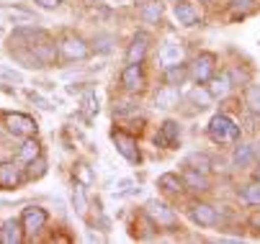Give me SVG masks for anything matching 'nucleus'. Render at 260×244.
Wrapping results in <instances>:
<instances>
[{"label":"nucleus","mask_w":260,"mask_h":244,"mask_svg":"<svg viewBox=\"0 0 260 244\" xmlns=\"http://www.w3.org/2000/svg\"><path fill=\"white\" fill-rule=\"evenodd\" d=\"M240 195H242V200H245L247 206H260V183L245 185V188L240 190Z\"/></svg>","instance_id":"28"},{"label":"nucleus","mask_w":260,"mask_h":244,"mask_svg":"<svg viewBox=\"0 0 260 244\" xmlns=\"http://www.w3.org/2000/svg\"><path fill=\"white\" fill-rule=\"evenodd\" d=\"M185 77H188V67H185L183 62H178V64H168V67H165V80H168V85L178 88V85L185 83Z\"/></svg>","instance_id":"21"},{"label":"nucleus","mask_w":260,"mask_h":244,"mask_svg":"<svg viewBox=\"0 0 260 244\" xmlns=\"http://www.w3.org/2000/svg\"><path fill=\"white\" fill-rule=\"evenodd\" d=\"M23 241V226L16 219H8L0 226V244H21Z\"/></svg>","instance_id":"15"},{"label":"nucleus","mask_w":260,"mask_h":244,"mask_svg":"<svg viewBox=\"0 0 260 244\" xmlns=\"http://www.w3.org/2000/svg\"><path fill=\"white\" fill-rule=\"evenodd\" d=\"M232 162H235V167H250L255 162V147L252 144H240L232 154Z\"/></svg>","instance_id":"24"},{"label":"nucleus","mask_w":260,"mask_h":244,"mask_svg":"<svg viewBox=\"0 0 260 244\" xmlns=\"http://www.w3.org/2000/svg\"><path fill=\"white\" fill-rule=\"evenodd\" d=\"M147 47H150V36H147L144 31L134 33V39H132V44L126 49V62H142L144 54H147Z\"/></svg>","instance_id":"14"},{"label":"nucleus","mask_w":260,"mask_h":244,"mask_svg":"<svg viewBox=\"0 0 260 244\" xmlns=\"http://www.w3.org/2000/svg\"><path fill=\"white\" fill-rule=\"evenodd\" d=\"M252 226H257V229H260V214H255V216H252Z\"/></svg>","instance_id":"37"},{"label":"nucleus","mask_w":260,"mask_h":244,"mask_svg":"<svg viewBox=\"0 0 260 244\" xmlns=\"http://www.w3.org/2000/svg\"><path fill=\"white\" fill-rule=\"evenodd\" d=\"M160 62L168 67V64H178L183 62V47L175 44V42H165L162 49H160Z\"/></svg>","instance_id":"20"},{"label":"nucleus","mask_w":260,"mask_h":244,"mask_svg":"<svg viewBox=\"0 0 260 244\" xmlns=\"http://www.w3.org/2000/svg\"><path fill=\"white\" fill-rule=\"evenodd\" d=\"M185 165H188L191 170H199V172H209V157L206 154H191L188 159H185Z\"/></svg>","instance_id":"30"},{"label":"nucleus","mask_w":260,"mask_h":244,"mask_svg":"<svg viewBox=\"0 0 260 244\" xmlns=\"http://www.w3.org/2000/svg\"><path fill=\"white\" fill-rule=\"evenodd\" d=\"M183 183H185V188H191V190H209L206 172H199V170H185L183 172Z\"/></svg>","instance_id":"19"},{"label":"nucleus","mask_w":260,"mask_h":244,"mask_svg":"<svg viewBox=\"0 0 260 244\" xmlns=\"http://www.w3.org/2000/svg\"><path fill=\"white\" fill-rule=\"evenodd\" d=\"M114 144H116V152L124 157V159H129V162H139V147H137V139L134 136H129V134H124V131H114Z\"/></svg>","instance_id":"12"},{"label":"nucleus","mask_w":260,"mask_h":244,"mask_svg":"<svg viewBox=\"0 0 260 244\" xmlns=\"http://www.w3.org/2000/svg\"><path fill=\"white\" fill-rule=\"evenodd\" d=\"M23 180H26V175H23L21 162H16V159L0 162V190H16Z\"/></svg>","instance_id":"5"},{"label":"nucleus","mask_w":260,"mask_h":244,"mask_svg":"<svg viewBox=\"0 0 260 244\" xmlns=\"http://www.w3.org/2000/svg\"><path fill=\"white\" fill-rule=\"evenodd\" d=\"M121 85L129 93H139L144 88V72H142V62H129L121 69Z\"/></svg>","instance_id":"11"},{"label":"nucleus","mask_w":260,"mask_h":244,"mask_svg":"<svg viewBox=\"0 0 260 244\" xmlns=\"http://www.w3.org/2000/svg\"><path fill=\"white\" fill-rule=\"evenodd\" d=\"M39 8H44V11H57L59 6H62V0H34Z\"/></svg>","instance_id":"35"},{"label":"nucleus","mask_w":260,"mask_h":244,"mask_svg":"<svg viewBox=\"0 0 260 244\" xmlns=\"http://www.w3.org/2000/svg\"><path fill=\"white\" fill-rule=\"evenodd\" d=\"M232 75L230 72H221V75H211L209 80H206V90H209V95L211 98H227L230 95V90H232Z\"/></svg>","instance_id":"13"},{"label":"nucleus","mask_w":260,"mask_h":244,"mask_svg":"<svg viewBox=\"0 0 260 244\" xmlns=\"http://www.w3.org/2000/svg\"><path fill=\"white\" fill-rule=\"evenodd\" d=\"M26 165H28L26 180H39V178L47 175V162H44L42 157H36V159H31V162H26Z\"/></svg>","instance_id":"27"},{"label":"nucleus","mask_w":260,"mask_h":244,"mask_svg":"<svg viewBox=\"0 0 260 244\" xmlns=\"http://www.w3.org/2000/svg\"><path fill=\"white\" fill-rule=\"evenodd\" d=\"M39 152H42V147H39V139L26 136V139H23V147L18 149V162H31V159L39 157Z\"/></svg>","instance_id":"23"},{"label":"nucleus","mask_w":260,"mask_h":244,"mask_svg":"<svg viewBox=\"0 0 260 244\" xmlns=\"http://www.w3.org/2000/svg\"><path fill=\"white\" fill-rule=\"evenodd\" d=\"M147 216L152 219V224L155 226H168V229H173L175 224H178V219H175V214H173V208L168 206V203H162V200H147Z\"/></svg>","instance_id":"7"},{"label":"nucleus","mask_w":260,"mask_h":244,"mask_svg":"<svg viewBox=\"0 0 260 244\" xmlns=\"http://www.w3.org/2000/svg\"><path fill=\"white\" fill-rule=\"evenodd\" d=\"M188 216L196 226H216L219 224V211L209 203H193L188 208Z\"/></svg>","instance_id":"10"},{"label":"nucleus","mask_w":260,"mask_h":244,"mask_svg":"<svg viewBox=\"0 0 260 244\" xmlns=\"http://www.w3.org/2000/svg\"><path fill=\"white\" fill-rule=\"evenodd\" d=\"M0 16L8 18L11 23H34V18H36L31 11H26V8H13V6H3V8H0Z\"/></svg>","instance_id":"18"},{"label":"nucleus","mask_w":260,"mask_h":244,"mask_svg":"<svg viewBox=\"0 0 260 244\" xmlns=\"http://www.w3.org/2000/svg\"><path fill=\"white\" fill-rule=\"evenodd\" d=\"M255 157L260 159V142H257V147H255Z\"/></svg>","instance_id":"38"},{"label":"nucleus","mask_w":260,"mask_h":244,"mask_svg":"<svg viewBox=\"0 0 260 244\" xmlns=\"http://www.w3.org/2000/svg\"><path fill=\"white\" fill-rule=\"evenodd\" d=\"M3 124H6L8 134L21 136V139H26V136H34V134H36V121H34L31 116H26V113H6Z\"/></svg>","instance_id":"8"},{"label":"nucleus","mask_w":260,"mask_h":244,"mask_svg":"<svg viewBox=\"0 0 260 244\" xmlns=\"http://www.w3.org/2000/svg\"><path fill=\"white\" fill-rule=\"evenodd\" d=\"M214 69H216V54L201 52V54L193 59V64H191V69H188V75L193 77L196 85H206V80L214 75Z\"/></svg>","instance_id":"4"},{"label":"nucleus","mask_w":260,"mask_h":244,"mask_svg":"<svg viewBox=\"0 0 260 244\" xmlns=\"http://www.w3.org/2000/svg\"><path fill=\"white\" fill-rule=\"evenodd\" d=\"M173 13H175V21H178L180 26H185V28L199 26V11H196L191 3H178V6L173 8Z\"/></svg>","instance_id":"16"},{"label":"nucleus","mask_w":260,"mask_h":244,"mask_svg":"<svg viewBox=\"0 0 260 244\" xmlns=\"http://www.w3.org/2000/svg\"><path fill=\"white\" fill-rule=\"evenodd\" d=\"M178 103H180V93H178V88H173V85L162 88V90L155 95V106H157V108H162V111L175 108Z\"/></svg>","instance_id":"17"},{"label":"nucleus","mask_w":260,"mask_h":244,"mask_svg":"<svg viewBox=\"0 0 260 244\" xmlns=\"http://www.w3.org/2000/svg\"><path fill=\"white\" fill-rule=\"evenodd\" d=\"M132 185H134V180H119L116 183V193H129Z\"/></svg>","instance_id":"36"},{"label":"nucleus","mask_w":260,"mask_h":244,"mask_svg":"<svg viewBox=\"0 0 260 244\" xmlns=\"http://www.w3.org/2000/svg\"><path fill=\"white\" fill-rule=\"evenodd\" d=\"M0 77L13 80V83H21V72H16V69H11V67H6V64H0Z\"/></svg>","instance_id":"33"},{"label":"nucleus","mask_w":260,"mask_h":244,"mask_svg":"<svg viewBox=\"0 0 260 244\" xmlns=\"http://www.w3.org/2000/svg\"><path fill=\"white\" fill-rule=\"evenodd\" d=\"M95 49L111 52L114 49V36H111V33H101V36H95Z\"/></svg>","instance_id":"31"},{"label":"nucleus","mask_w":260,"mask_h":244,"mask_svg":"<svg viewBox=\"0 0 260 244\" xmlns=\"http://www.w3.org/2000/svg\"><path fill=\"white\" fill-rule=\"evenodd\" d=\"M206 131H209V139H211L214 144H232V142H237V139H240V126L227 113H216L209 121Z\"/></svg>","instance_id":"1"},{"label":"nucleus","mask_w":260,"mask_h":244,"mask_svg":"<svg viewBox=\"0 0 260 244\" xmlns=\"http://www.w3.org/2000/svg\"><path fill=\"white\" fill-rule=\"evenodd\" d=\"M235 13H247L252 8V0H232V6H230Z\"/></svg>","instance_id":"34"},{"label":"nucleus","mask_w":260,"mask_h":244,"mask_svg":"<svg viewBox=\"0 0 260 244\" xmlns=\"http://www.w3.org/2000/svg\"><path fill=\"white\" fill-rule=\"evenodd\" d=\"M157 188H162L168 193H180V190H185V183H183L180 175H175V172H165V175L157 178Z\"/></svg>","instance_id":"22"},{"label":"nucleus","mask_w":260,"mask_h":244,"mask_svg":"<svg viewBox=\"0 0 260 244\" xmlns=\"http://www.w3.org/2000/svg\"><path fill=\"white\" fill-rule=\"evenodd\" d=\"M98 111H101V100H98V93H95V90H88V93L83 95V113H85L88 118H93Z\"/></svg>","instance_id":"26"},{"label":"nucleus","mask_w":260,"mask_h":244,"mask_svg":"<svg viewBox=\"0 0 260 244\" xmlns=\"http://www.w3.org/2000/svg\"><path fill=\"white\" fill-rule=\"evenodd\" d=\"M42 39H47V31L39 28V26H21L11 33V39H8V49L16 52V49H26V47H34V44H39Z\"/></svg>","instance_id":"2"},{"label":"nucleus","mask_w":260,"mask_h":244,"mask_svg":"<svg viewBox=\"0 0 260 244\" xmlns=\"http://www.w3.org/2000/svg\"><path fill=\"white\" fill-rule=\"evenodd\" d=\"M47 211L44 208H39V206H28V208H23V214H21V226H23V234H28V236H36L44 226H47Z\"/></svg>","instance_id":"6"},{"label":"nucleus","mask_w":260,"mask_h":244,"mask_svg":"<svg viewBox=\"0 0 260 244\" xmlns=\"http://www.w3.org/2000/svg\"><path fill=\"white\" fill-rule=\"evenodd\" d=\"M72 200H75V208L80 214H85V198H83V190L80 185H75V190H72Z\"/></svg>","instance_id":"32"},{"label":"nucleus","mask_w":260,"mask_h":244,"mask_svg":"<svg viewBox=\"0 0 260 244\" xmlns=\"http://www.w3.org/2000/svg\"><path fill=\"white\" fill-rule=\"evenodd\" d=\"M155 142H157V147H162V149H175L178 142H180V124L173 121V118L162 121L160 129H157Z\"/></svg>","instance_id":"9"},{"label":"nucleus","mask_w":260,"mask_h":244,"mask_svg":"<svg viewBox=\"0 0 260 244\" xmlns=\"http://www.w3.org/2000/svg\"><path fill=\"white\" fill-rule=\"evenodd\" d=\"M139 13H142V18L147 23H160V18H162V3H160V0H152V3L142 6Z\"/></svg>","instance_id":"25"},{"label":"nucleus","mask_w":260,"mask_h":244,"mask_svg":"<svg viewBox=\"0 0 260 244\" xmlns=\"http://www.w3.org/2000/svg\"><path fill=\"white\" fill-rule=\"evenodd\" d=\"M245 100H247V108L255 116H260V85H250L245 90Z\"/></svg>","instance_id":"29"},{"label":"nucleus","mask_w":260,"mask_h":244,"mask_svg":"<svg viewBox=\"0 0 260 244\" xmlns=\"http://www.w3.org/2000/svg\"><path fill=\"white\" fill-rule=\"evenodd\" d=\"M59 54L67 62H78V59H85L90 54V47L83 36H78V33H67V36L59 42Z\"/></svg>","instance_id":"3"},{"label":"nucleus","mask_w":260,"mask_h":244,"mask_svg":"<svg viewBox=\"0 0 260 244\" xmlns=\"http://www.w3.org/2000/svg\"><path fill=\"white\" fill-rule=\"evenodd\" d=\"M201 3H209V0H201Z\"/></svg>","instance_id":"39"}]
</instances>
